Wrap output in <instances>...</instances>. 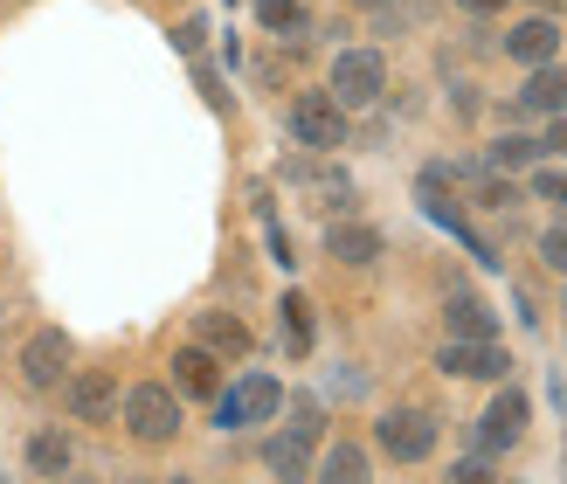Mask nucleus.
I'll return each mask as SVG.
<instances>
[{
  "mask_svg": "<svg viewBox=\"0 0 567 484\" xmlns=\"http://www.w3.org/2000/svg\"><path fill=\"white\" fill-rule=\"evenodd\" d=\"M291 138L305 153H339L347 146V104H339L332 91H305L291 104Z\"/></svg>",
  "mask_w": 567,
  "mask_h": 484,
  "instance_id": "f257e3e1",
  "label": "nucleus"
},
{
  "mask_svg": "<svg viewBox=\"0 0 567 484\" xmlns=\"http://www.w3.org/2000/svg\"><path fill=\"white\" fill-rule=\"evenodd\" d=\"M436 360H443V374H471V381H505V367H513L492 339H443Z\"/></svg>",
  "mask_w": 567,
  "mask_h": 484,
  "instance_id": "0eeeda50",
  "label": "nucleus"
},
{
  "mask_svg": "<svg viewBox=\"0 0 567 484\" xmlns=\"http://www.w3.org/2000/svg\"><path fill=\"white\" fill-rule=\"evenodd\" d=\"M492 332H498V319L485 298H471V291L450 298V339H492Z\"/></svg>",
  "mask_w": 567,
  "mask_h": 484,
  "instance_id": "2eb2a0df",
  "label": "nucleus"
},
{
  "mask_svg": "<svg viewBox=\"0 0 567 484\" xmlns=\"http://www.w3.org/2000/svg\"><path fill=\"white\" fill-rule=\"evenodd\" d=\"M174 388H181V394H202V402H215V394H221L215 353H208V347H181V353H174Z\"/></svg>",
  "mask_w": 567,
  "mask_h": 484,
  "instance_id": "9b49d317",
  "label": "nucleus"
},
{
  "mask_svg": "<svg viewBox=\"0 0 567 484\" xmlns=\"http://www.w3.org/2000/svg\"><path fill=\"white\" fill-rule=\"evenodd\" d=\"M277 332H284V347H291V353H311V305L291 291V298H284V319H277Z\"/></svg>",
  "mask_w": 567,
  "mask_h": 484,
  "instance_id": "6ab92c4d",
  "label": "nucleus"
},
{
  "mask_svg": "<svg viewBox=\"0 0 567 484\" xmlns=\"http://www.w3.org/2000/svg\"><path fill=\"white\" fill-rule=\"evenodd\" d=\"M277 402H284V388H277L270 374H243L229 394H215V422H221V430H243V422H270Z\"/></svg>",
  "mask_w": 567,
  "mask_h": 484,
  "instance_id": "20e7f679",
  "label": "nucleus"
},
{
  "mask_svg": "<svg viewBox=\"0 0 567 484\" xmlns=\"http://www.w3.org/2000/svg\"><path fill=\"white\" fill-rule=\"evenodd\" d=\"M319 484H367V450L360 443H332L319 457Z\"/></svg>",
  "mask_w": 567,
  "mask_h": 484,
  "instance_id": "dca6fc26",
  "label": "nucleus"
},
{
  "mask_svg": "<svg viewBox=\"0 0 567 484\" xmlns=\"http://www.w3.org/2000/svg\"><path fill=\"white\" fill-rule=\"evenodd\" d=\"M554 8H567V0H540V14H554Z\"/></svg>",
  "mask_w": 567,
  "mask_h": 484,
  "instance_id": "c85d7f7f",
  "label": "nucleus"
},
{
  "mask_svg": "<svg viewBox=\"0 0 567 484\" xmlns=\"http://www.w3.org/2000/svg\"><path fill=\"white\" fill-rule=\"evenodd\" d=\"M526 415H533V409H526V394H519V388H505L498 402L485 409V430H477V443H485V450L519 443V436H526Z\"/></svg>",
  "mask_w": 567,
  "mask_h": 484,
  "instance_id": "9d476101",
  "label": "nucleus"
},
{
  "mask_svg": "<svg viewBox=\"0 0 567 484\" xmlns=\"http://www.w3.org/2000/svg\"><path fill=\"white\" fill-rule=\"evenodd\" d=\"M326 249L339 256V264H374V256H381V229H367V222H332Z\"/></svg>",
  "mask_w": 567,
  "mask_h": 484,
  "instance_id": "f8f14e48",
  "label": "nucleus"
},
{
  "mask_svg": "<svg viewBox=\"0 0 567 484\" xmlns=\"http://www.w3.org/2000/svg\"><path fill=\"white\" fill-rule=\"evenodd\" d=\"M194 326H202V347H208V353H229V360H243V353H249V326H243V319H229V311H202Z\"/></svg>",
  "mask_w": 567,
  "mask_h": 484,
  "instance_id": "4468645a",
  "label": "nucleus"
},
{
  "mask_svg": "<svg viewBox=\"0 0 567 484\" xmlns=\"http://www.w3.org/2000/svg\"><path fill=\"white\" fill-rule=\"evenodd\" d=\"M319 430H326V422H319V402H298V409H291V436L319 443Z\"/></svg>",
  "mask_w": 567,
  "mask_h": 484,
  "instance_id": "4be33fe9",
  "label": "nucleus"
},
{
  "mask_svg": "<svg viewBox=\"0 0 567 484\" xmlns=\"http://www.w3.org/2000/svg\"><path fill=\"white\" fill-rule=\"evenodd\" d=\"M63 367H70V339L55 332V326H42V332H35V339L21 347V381L35 388V394L63 381Z\"/></svg>",
  "mask_w": 567,
  "mask_h": 484,
  "instance_id": "423d86ee",
  "label": "nucleus"
},
{
  "mask_svg": "<svg viewBox=\"0 0 567 484\" xmlns=\"http://www.w3.org/2000/svg\"><path fill=\"white\" fill-rule=\"evenodd\" d=\"M70 415H76V422H111V415H118V381H111L104 367H83V374H70Z\"/></svg>",
  "mask_w": 567,
  "mask_h": 484,
  "instance_id": "6e6552de",
  "label": "nucleus"
},
{
  "mask_svg": "<svg viewBox=\"0 0 567 484\" xmlns=\"http://www.w3.org/2000/svg\"><path fill=\"white\" fill-rule=\"evenodd\" d=\"M388 91V63H381V55L374 49H347V55H339V63H332V97L339 104H374Z\"/></svg>",
  "mask_w": 567,
  "mask_h": 484,
  "instance_id": "39448f33",
  "label": "nucleus"
},
{
  "mask_svg": "<svg viewBox=\"0 0 567 484\" xmlns=\"http://www.w3.org/2000/svg\"><path fill=\"white\" fill-rule=\"evenodd\" d=\"M181 55H202V42H208V21H181Z\"/></svg>",
  "mask_w": 567,
  "mask_h": 484,
  "instance_id": "393cba45",
  "label": "nucleus"
},
{
  "mask_svg": "<svg viewBox=\"0 0 567 484\" xmlns=\"http://www.w3.org/2000/svg\"><path fill=\"white\" fill-rule=\"evenodd\" d=\"M305 450H311L305 436H291V430H284V436H270V450H264V464H270V471H277L284 484H305V464H311Z\"/></svg>",
  "mask_w": 567,
  "mask_h": 484,
  "instance_id": "f3484780",
  "label": "nucleus"
},
{
  "mask_svg": "<svg viewBox=\"0 0 567 484\" xmlns=\"http://www.w3.org/2000/svg\"><path fill=\"white\" fill-rule=\"evenodd\" d=\"M450 484H498V477H492L485 464H477V457H471V464H457V471H450Z\"/></svg>",
  "mask_w": 567,
  "mask_h": 484,
  "instance_id": "a878e982",
  "label": "nucleus"
},
{
  "mask_svg": "<svg viewBox=\"0 0 567 484\" xmlns=\"http://www.w3.org/2000/svg\"><path fill=\"white\" fill-rule=\"evenodd\" d=\"M28 464H35L42 477H63L70 471V443L55 430H35V436H28Z\"/></svg>",
  "mask_w": 567,
  "mask_h": 484,
  "instance_id": "a211bd4d",
  "label": "nucleus"
},
{
  "mask_svg": "<svg viewBox=\"0 0 567 484\" xmlns=\"http://www.w3.org/2000/svg\"><path fill=\"white\" fill-rule=\"evenodd\" d=\"M505 55H513V63H526V70L554 63V55H560V28H554V14H526L513 35H505Z\"/></svg>",
  "mask_w": 567,
  "mask_h": 484,
  "instance_id": "1a4fd4ad",
  "label": "nucleus"
},
{
  "mask_svg": "<svg viewBox=\"0 0 567 484\" xmlns=\"http://www.w3.org/2000/svg\"><path fill=\"white\" fill-rule=\"evenodd\" d=\"M540 256H547V270H567V229H547L540 236Z\"/></svg>",
  "mask_w": 567,
  "mask_h": 484,
  "instance_id": "b1692460",
  "label": "nucleus"
},
{
  "mask_svg": "<svg viewBox=\"0 0 567 484\" xmlns=\"http://www.w3.org/2000/svg\"><path fill=\"white\" fill-rule=\"evenodd\" d=\"M547 146H560V153H567V111H554V138H547Z\"/></svg>",
  "mask_w": 567,
  "mask_h": 484,
  "instance_id": "bb28decb",
  "label": "nucleus"
},
{
  "mask_svg": "<svg viewBox=\"0 0 567 484\" xmlns=\"http://www.w3.org/2000/svg\"><path fill=\"white\" fill-rule=\"evenodd\" d=\"M519 104H526V111H547V119H554V111H567V70H560V63H540V70L526 76Z\"/></svg>",
  "mask_w": 567,
  "mask_h": 484,
  "instance_id": "ddd939ff",
  "label": "nucleus"
},
{
  "mask_svg": "<svg viewBox=\"0 0 567 484\" xmlns=\"http://www.w3.org/2000/svg\"><path fill=\"white\" fill-rule=\"evenodd\" d=\"M492 166L505 174V166H540V138H526V132H505L498 146H492Z\"/></svg>",
  "mask_w": 567,
  "mask_h": 484,
  "instance_id": "aec40b11",
  "label": "nucleus"
},
{
  "mask_svg": "<svg viewBox=\"0 0 567 484\" xmlns=\"http://www.w3.org/2000/svg\"><path fill=\"white\" fill-rule=\"evenodd\" d=\"M174 484H194V477H174Z\"/></svg>",
  "mask_w": 567,
  "mask_h": 484,
  "instance_id": "c756f323",
  "label": "nucleus"
},
{
  "mask_svg": "<svg viewBox=\"0 0 567 484\" xmlns=\"http://www.w3.org/2000/svg\"><path fill=\"white\" fill-rule=\"evenodd\" d=\"M464 8H471V14H498V8H505V0H464Z\"/></svg>",
  "mask_w": 567,
  "mask_h": 484,
  "instance_id": "cd10ccee",
  "label": "nucleus"
},
{
  "mask_svg": "<svg viewBox=\"0 0 567 484\" xmlns=\"http://www.w3.org/2000/svg\"><path fill=\"white\" fill-rule=\"evenodd\" d=\"M374 443L388 450L394 464H422L436 450V415H422V409H394L374 422Z\"/></svg>",
  "mask_w": 567,
  "mask_h": 484,
  "instance_id": "7ed1b4c3",
  "label": "nucleus"
},
{
  "mask_svg": "<svg viewBox=\"0 0 567 484\" xmlns=\"http://www.w3.org/2000/svg\"><path fill=\"white\" fill-rule=\"evenodd\" d=\"M533 194H540V202H554V208H567V174H533Z\"/></svg>",
  "mask_w": 567,
  "mask_h": 484,
  "instance_id": "5701e85b",
  "label": "nucleus"
},
{
  "mask_svg": "<svg viewBox=\"0 0 567 484\" xmlns=\"http://www.w3.org/2000/svg\"><path fill=\"white\" fill-rule=\"evenodd\" d=\"M125 430H132L138 443H174V430H181V394L166 388V381L132 388V394H125Z\"/></svg>",
  "mask_w": 567,
  "mask_h": 484,
  "instance_id": "f03ea898",
  "label": "nucleus"
},
{
  "mask_svg": "<svg viewBox=\"0 0 567 484\" xmlns=\"http://www.w3.org/2000/svg\"><path fill=\"white\" fill-rule=\"evenodd\" d=\"M257 14H264V28H305L298 0H257Z\"/></svg>",
  "mask_w": 567,
  "mask_h": 484,
  "instance_id": "412c9836",
  "label": "nucleus"
}]
</instances>
